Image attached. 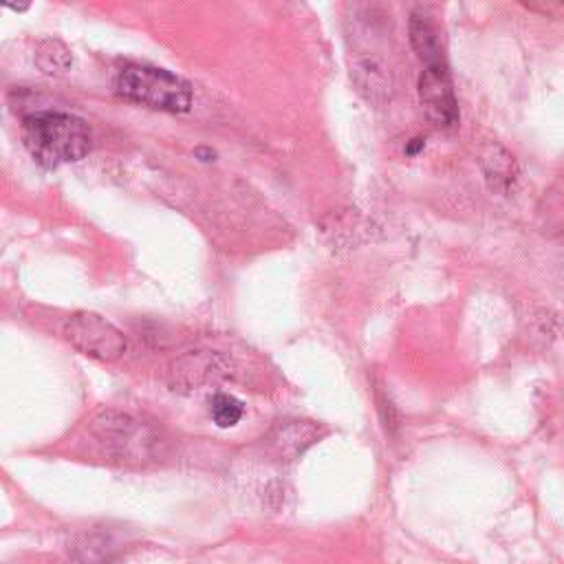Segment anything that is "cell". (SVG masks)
I'll return each mask as SVG.
<instances>
[{
    "instance_id": "6da1fadb",
    "label": "cell",
    "mask_w": 564,
    "mask_h": 564,
    "mask_svg": "<svg viewBox=\"0 0 564 564\" xmlns=\"http://www.w3.org/2000/svg\"><path fill=\"white\" fill-rule=\"evenodd\" d=\"M23 139L31 157L45 168L80 161L91 153L93 146L91 130L84 119L58 111L25 117Z\"/></svg>"
},
{
    "instance_id": "7a4b0ae2",
    "label": "cell",
    "mask_w": 564,
    "mask_h": 564,
    "mask_svg": "<svg viewBox=\"0 0 564 564\" xmlns=\"http://www.w3.org/2000/svg\"><path fill=\"white\" fill-rule=\"evenodd\" d=\"M117 93L128 102L166 113H188L194 102L192 86L166 69L133 64L119 71Z\"/></svg>"
},
{
    "instance_id": "3957f363",
    "label": "cell",
    "mask_w": 564,
    "mask_h": 564,
    "mask_svg": "<svg viewBox=\"0 0 564 564\" xmlns=\"http://www.w3.org/2000/svg\"><path fill=\"white\" fill-rule=\"evenodd\" d=\"M64 338L80 353L100 362H115L128 349L124 333L97 313L80 311L64 324Z\"/></svg>"
},
{
    "instance_id": "277c9868",
    "label": "cell",
    "mask_w": 564,
    "mask_h": 564,
    "mask_svg": "<svg viewBox=\"0 0 564 564\" xmlns=\"http://www.w3.org/2000/svg\"><path fill=\"white\" fill-rule=\"evenodd\" d=\"M95 439L124 459H144L153 448L155 437L146 426L117 412H104L91 423Z\"/></svg>"
},
{
    "instance_id": "5b68a950",
    "label": "cell",
    "mask_w": 564,
    "mask_h": 564,
    "mask_svg": "<svg viewBox=\"0 0 564 564\" xmlns=\"http://www.w3.org/2000/svg\"><path fill=\"white\" fill-rule=\"evenodd\" d=\"M419 100L428 122L439 130H452L459 124V102L452 89L448 69L441 64L426 67L419 78Z\"/></svg>"
},
{
    "instance_id": "8992f818",
    "label": "cell",
    "mask_w": 564,
    "mask_h": 564,
    "mask_svg": "<svg viewBox=\"0 0 564 564\" xmlns=\"http://www.w3.org/2000/svg\"><path fill=\"white\" fill-rule=\"evenodd\" d=\"M318 437H320V432H318L316 426H313V423H309V421H287L278 428L274 443H276V448H278L282 457L291 459V457H298V454L305 452L309 446H313V443L318 441Z\"/></svg>"
},
{
    "instance_id": "52a82bcc",
    "label": "cell",
    "mask_w": 564,
    "mask_h": 564,
    "mask_svg": "<svg viewBox=\"0 0 564 564\" xmlns=\"http://www.w3.org/2000/svg\"><path fill=\"white\" fill-rule=\"evenodd\" d=\"M410 45L417 51V56L426 62V67L441 64V42L437 36V29L432 27L426 14L415 12L410 16Z\"/></svg>"
},
{
    "instance_id": "ba28073f",
    "label": "cell",
    "mask_w": 564,
    "mask_h": 564,
    "mask_svg": "<svg viewBox=\"0 0 564 564\" xmlns=\"http://www.w3.org/2000/svg\"><path fill=\"white\" fill-rule=\"evenodd\" d=\"M353 75H355L357 86H360V91L368 95V100H375L377 95H382V97L388 95L390 78H388L386 64L379 58L375 56L360 58L355 62Z\"/></svg>"
},
{
    "instance_id": "9c48e42d",
    "label": "cell",
    "mask_w": 564,
    "mask_h": 564,
    "mask_svg": "<svg viewBox=\"0 0 564 564\" xmlns=\"http://www.w3.org/2000/svg\"><path fill=\"white\" fill-rule=\"evenodd\" d=\"M36 64L42 73L62 75L73 67V56L60 40H42L36 47Z\"/></svg>"
},
{
    "instance_id": "30bf717a",
    "label": "cell",
    "mask_w": 564,
    "mask_h": 564,
    "mask_svg": "<svg viewBox=\"0 0 564 564\" xmlns=\"http://www.w3.org/2000/svg\"><path fill=\"white\" fill-rule=\"evenodd\" d=\"M483 170L492 188H507L516 179L514 157H509L501 146H490L483 155Z\"/></svg>"
},
{
    "instance_id": "8fae6325",
    "label": "cell",
    "mask_w": 564,
    "mask_h": 564,
    "mask_svg": "<svg viewBox=\"0 0 564 564\" xmlns=\"http://www.w3.org/2000/svg\"><path fill=\"white\" fill-rule=\"evenodd\" d=\"M210 415L219 428H234L245 415L243 401H238L234 395L216 393L210 399Z\"/></svg>"
},
{
    "instance_id": "7c38bea8",
    "label": "cell",
    "mask_w": 564,
    "mask_h": 564,
    "mask_svg": "<svg viewBox=\"0 0 564 564\" xmlns=\"http://www.w3.org/2000/svg\"><path fill=\"white\" fill-rule=\"evenodd\" d=\"M194 155H197L201 161H214V157H216V153L210 148H197V153H194Z\"/></svg>"
},
{
    "instance_id": "4fadbf2b",
    "label": "cell",
    "mask_w": 564,
    "mask_h": 564,
    "mask_svg": "<svg viewBox=\"0 0 564 564\" xmlns=\"http://www.w3.org/2000/svg\"><path fill=\"white\" fill-rule=\"evenodd\" d=\"M412 141H415V144H410V146L406 148V153H408V155H415L417 150H421V148H423V141H421V139H412Z\"/></svg>"
},
{
    "instance_id": "5bb4252c",
    "label": "cell",
    "mask_w": 564,
    "mask_h": 564,
    "mask_svg": "<svg viewBox=\"0 0 564 564\" xmlns=\"http://www.w3.org/2000/svg\"><path fill=\"white\" fill-rule=\"evenodd\" d=\"M9 9H14V12H25V9H29V5H7Z\"/></svg>"
}]
</instances>
